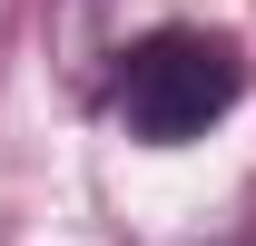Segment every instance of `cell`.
Wrapping results in <instances>:
<instances>
[{
  "instance_id": "3",
  "label": "cell",
  "mask_w": 256,
  "mask_h": 246,
  "mask_svg": "<svg viewBox=\"0 0 256 246\" xmlns=\"http://www.w3.org/2000/svg\"><path fill=\"white\" fill-rule=\"evenodd\" d=\"M217 246H246V236H217Z\"/></svg>"
},
{
  "instance_id": "2",
  "label": "cell",
  "mask_w": 256,
  "mask_h": 246,
  "mask_svg": "<svg viewBox=\"0 0 256 246\" xmlns=\"http://www.w3.org/2000/svg\"><path fill=\"white\" fill-rule=\"evenodd\" d=\"M148 30H168V0H60V69H69V89H108V69Z\"/></svg>"
},
{
  "instance_id": "1",
  "label": "cell",
  "mask_w": 256,
  "mask_h": 246,
  "mask_svg": "<svg viewBox=\"0 0 256 246\" xmlns=\"http://www.w3.org/2000/svg\"><path fill=\"white\" fill-rule=\"evenodd\" d=\"M98 98H108V118H118L138 148H188V138H207V128L246 98V50L226 30H207V20H168V30H148L108 69Z\"/></svg>"
}]
</instances>
